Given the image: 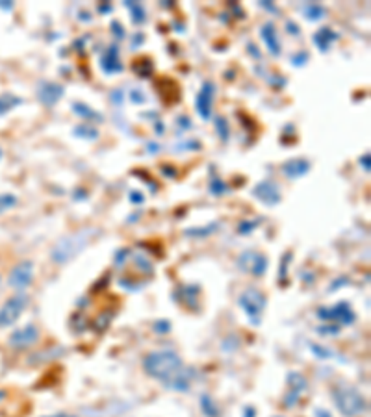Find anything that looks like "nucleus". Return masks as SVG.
I'll return each instance as SVG.
<instances>
[{
    "mask_svg": "<svg viewBox=\"0 0 371 417\" xmlns=\"http://www.w3.org/2000/svg\"><path fill=\"white\" fill-rule=\"evenodd\" d=\"M32 278H34V263L30 260H25V262L17 263L12 269V273H10V286L21 293L23 289L30 286Z\"/></svg>",
    "mask_w": 371,
    "mask_h": 417,
    "instance_id": "nucleus-12",
    "label": "nucleus"
},
{
    "mask_svg": "<svg viewBox=\"0 0 371 417\" xmlns=\"http://www.w3.org/2000/svg\"><path fill=\"white\" fill-rule=\"evenodd\" d=\"M169 330H171L169 321H156V323H154V332H158V334H167Z\"/></svg>",
    "mask_w": 371,
    "mask_h": 417,
    "instance_id": "nucleus-34",
    "label": "nucleus"
},
{
    "mask_svg": "<svg viewBox=\"0 0 371 417\" xmlns=\"http://www.w3.org/2000/svg\"><path fill=\"white\" fill-rule=\"evenodd\" d=\"M252 197L264 206H277L283 200L280 187L275 180H262L252 187Z\"/></svg>",
    "mask_w": 371,
    "mask_h": 417,
    "instance_id": "nucleus-10",
    "label": "nucleus"
},
{
    "mask_svg": "<svg viewBox=\"0 0 371 417\" xmlns=\"http://www.w3.org/2000/svg\"><path fill=\"white\" fill-rule=\"evenodd\" d=\"M262 6H264V8H267V10H270V12H273V13H277V12H278L277 8H275V6H271L270 2H262Z\"/></svg>",
    "mask_w": 371,
    "mask_h": 417,
    "instance_id": "nucleus-45",
    "label": "nucleus"
},
{
    "mask_svg": "<svg viewBox=\"0 0 371 417\" xmlns=\"http://www.w3.org/2000/svg\"><path fill=\"white\" fill-rule=\"evenodd\" d=\"M145 373L151 379L162 382L167 390L186 393L195 379V369L186 368L180 356L175 350H152L143 360Z\"/></svg>",
    "mask_w": 371,
    "mask_h": 417,
    "instance_id": "nucleus-1",
    "label": "nucleus"
},
{
    "mask_svg": "<svg viewBox=\"0 0 371 417\" xmlns=\"http://www.w3.org/2000/svg\"><path fill=\"white\" fill-rule=\"evenodd\" d=\"M318 334H321V336H336V334H340V326H338V324L320 326V329H318Z\"/></svg>",
    "mask_w": 371,
    "mask_h": 417,
    "instance_id": "nucleus-31",
    "label": "nucleus"
},
{
    "mask_svg": "<svg viewBox=\"0 0 371 417\" xmlns=\"http://www.w3.org/2000/svg\"><path fill=\"white\" fill-rule=\"evenodd\" d=\"M227 191H228V186L221 180L219 176H214V178L210 180V193L214 195V197H223Z\"/></svg>",
    "mask_w": 371,
    "mask_h": 417,
    "instance_id": "nucleus-27",
    "label": "nucleus"
},
{
    "mask_svg": "<svg viewBox=\"0 0 371 417\" xmlns=\"http://www.w3.org/2000/svg\"><path fill=\"white\" fill-rule=\"evenodd\" d=\"M288 386L289 390L288 395L284 397V406H286V408H291V406H296L297 398L309 390V380L304 379L301 373L291 371V373L288 374Z\"/></svg>",
    "mask_w": 371,
    "mask_h": 417,
    "instance_id": "nucleus-13",
    "label": "nucleus"
},
{
    "mask_svg": "<svg viewBox=\"0 0 371 417\" xmlns=\"http://www.w3.org/2000/svg\"><path fill=\"white\" fill-rule=\"evenodd\" d=\"M310 171V162L304 158H294L283 165V175L289 180H297Z\"/></svg>",
    "mask_w": 371,
    "mask_h": 417,
    "instance_id": "nucleus-16",
    "label": "nucleus"
},
{
    "mask_svg": "<svg viewBox=\"0 0 371 417\" xmlns=\"http://www.w3.org/2000/svg\"><path fill=\"white\" fill-rule=\"evenodd\" d=\"M30 305V297L26 293H17L12 299H8L4 305L0 306V329H8L13 323H17L21 313Z\"/></svg>",
    "mask_w": 371,
    "mask_h": 417,
    "instance_id": "nucleus-5",
    "label": "nucleus"
},
{
    "mask_svg": "<svg viewBox=\"0 0 371 417\" xmlns=\"http://www.w3.org/2000/svg\"><path fill=\"white\" fill-rule=\"evenodd\" d=\"M128 97H130V100H132L134 104H145V102H147V97H145V93L141 89H132Z\"/></svg>",
    "mask_w": 371,
    "mask_h": 417,
    "instance_id": "nucleus-32",
    "label": "nucleus"
},
{
    "mask_svg": "<svg viewBox=\"0 0 371 417\" xmlns=\"http://www.w3.org/2000/svg\"><path fill=\"white\" fill-rule=\"evenodd\" d=\"M178 125L182 128H191V123H189L188 117H178Z\"/></svg>",
    "mask_w": 371,
    "mask_h": 417,
    "instance_id": "nucleus-40",
    "label": "nucleus"
},
{
    "mask_svg": "<svg viewBox=\"0 0 371 417\" xmlns=\"http://www.w3.org/2000/svg\"><path fill=\"white\" fill-rule=\"evenodd\" d=\"M73 134H75L76 137L89 139V141H93V139H99V130H97L95 126L88 125V123H80V125H76L75 130H73Z\"/></svg>",
    "mask_w": 371,
    "mask_h": 417,
    "instance_id": "nucleus-23",
    "label": "nucleus"
},
{
    "mask_svg": "<svg viewBox=\"0 0 371 417\" xmlns=\"http://www.w3.org/2000/svg\"><path fill=\"white\" fill-rule=\"evenodd\" d=\"M130 202H134V204H141V202H143V193L132 191V193H130Z\"/></svg>",
    "mask_w": 371,
    "mask_h": 417,
    "instance_id": "nucleus-38",
    "label": "nucleus"
},
{
    "mask_svg": "<svg viewBox=\"0 0 371 417\" xmlns=\"http://www.w3.org/2000/svg\"><path fill=\"white\" fill-rule=\"evenodd\" d=\"M125 8L130 12V17H132V23L134 25H143L145 21V6L141 4V2H134V0H126L125 2Z\"/></svg>",
    "mask_w": 371,
    "mask_h": 417,
    "instance_id": "nucleus-22",
    "label": "nucleus"
},
{
    "mask_svg": "<svg viewBox=\"0 0 371 417\" xmlns=\"http://www.w3.org/2000/svg\"><path fill=\"white\" fill-rule=\"evenodd\" d=\"M199 293H201V287L193 286V284H186V286H180L175 291V299L182 300L184 306L189 308V310H197L199 306Z\"/></svg>",
    "mask_w": 371,
    "mask_h": 417,
    "instance_id": "nucleus-17",
    "label": "nucleus"
},
{
    "mask_svg": "<svg viewBox=\"0 0 371 417\" xmlns=\"http://www.w3.org/2000/svg\"><path fill=\"white\" fill-rule=\"evenodd\" d=\"M260 38H262V41H264L267 50H270L271 56L278 58L283 54V45H280V39H278V32L271 21L260 28Z\"/></svg>",
    "mask_w": 371,
    "mask_h": 417,
    "instance_id": "nucleus-15",
    "label": "nucleus"
},
{
    "mask_svg": "<svg viewBox=\"0 0 371 417\" xmlns=\"http://www.w3.org/2000/svg\"><path fill=\"white\" fill-rule=\"evenodd\" d=\"M123 97H125V93H123L121 89H115V91H112V95H110V100L114 102L115 106H121V102H123Z\"/></svg>",
    "mask_w": 371,
    "mask_h": 417,
    "instance_id": "nucleus-36",
    "label": "nucleus"
},
{
    "mask_svg": "<svg viewBox=\"0 0 371 417\" xmlns=\"http://www.w3.org/2000/svg\"><path fill=\"white\" fill-rule=\"evenodd\" d=\"M132 71L139 78H151L154 73V65L149 58H138V60H134Z\"/></svg>",
    "mask_w": 371,
    "mask_h": 417,
    "instance_id": "nucleus-21",
    "label": "nucleus"
},
{
    "mask_svg": "<svg viewBox=\"0 0 371 417\" xmlns=\"http://www.w3.org/2000/svg\"><path fill=\"white\" fill-rule=\"evenodd\" d=\"M162 171H164V173H165V175H167V176H171V178H175V176H176V171H175V169L171 167V171H169V169L165 167V163H164V165H162Z\"/></svg>",
    "mask_w": 371,
    "mask_h": 417,
    "instance_id": "nucleus-42",
    "label": "nucleus"
},
{
    "mask_svg": "<svg viewBox=\"0 0 371 417\" xmlns=\"http://www.w3.org/2000/svg\"><path fill=\"white\" fill-rule=\"evenodd\" d=\"M63 95H65V88H63L62 84H58V82L41 80L38 84L36 97H38V100L45 108L56 106L58 102L63 99Z\"/></svg>",
    "mask_w": 371,
    "mask_h": 417,
    "instance_id": "nucleus-9",
    "label": "nucleus"
},
{
    "mask_svg": "<svg viewBox=\"0 0 371 417\" xmlns=\"http://www.w3.org/2000/svg\"><path fill=\"white\" fill-rule=\"evenodd\" d=\"M73 112L82 119V121H97V123H102V115L99 112H95L93 108L84 104V102H73Z\"/></svg>",
    "mask_w": 371,
    "mask_h": 417,
    "instance_id": "nucleus-20",
    "label": "nucleus"
},
{
    "mask_svg": "<svg viewBox=\"0 0 371 417\" xmlns=\"http://www.w3.org/2000/svg\"><path fill=\"white\" fill-rule=\"evenodd\" d=\"M21 104H25V99L15 93H2L0 95V117L6 115L15 108H19Z\"/></svg>",
    "mask_w": 371,
    "mask_h": 417,
    "instance_id": "nucleus-19",
    "label": "nucleus"
},
{
    "mask_svg": "<svg viewBox=\"0 0 371 417\" xmlns=\"http://www.w3.org/2000/svg\"><path fill=\"white\" fill-rule=\"evenodd\" d=\"M286 28H288V30H291V34H294V36H299V28H297L294 23H286Z\"/></svg>",
    "mask_w": 371,
    "mask_h": 417,
    "instance_id": "nucleus-44",
    "label": "nucleus"
},
{
    "mask_svg": "<svg viewBox=\"0 0 371 417\" xmlns=\"http://www.w3.org/2000/svg\"><path fill=\"white\" fill-rule=\"evenodd\" d=\"M112 26H114V30H115V32H114L115 38H117V39H123V38H125V34H123V28H121L119 23H114V25H112Z\"/></svg>",
    "mask_w": 371,
    "mask_h": 417,
    "instance_id": "nucleus-39",
    "label": "nucleus"
},
{
    "mask_svg": "<svg viewBox=\"0 0 371 417\" xmlns=\"http://www.w3.org/2000/svg\"><path fill=\"white\" fill-rule=\"evenodd\" d=\"M214 126H215V132H217V136L221 137V141H228V137H230V125H228L227 119L215 117Z\"/></svg>",
    "mask_w": 371,
    "mask_h": 417,
    "instance_id": "nucleus-26",
    "label": "nucleus"
},
{
    "mask_svg": "<svg viewBox=\"0 0 371 417\" xmlns=\"http://www.w3.org/2000/svg\"><path fill=\"white\" fill-rule=\"evenodd\" d=\"M265 295L256 287H247L243 291L239 293L238 297V305L239 308L243 310L246 318L249 319L251 324H260L262 323V313L265 310Z\"/></svg>",
    "mask_w": 371,
    "mask_h": 417,
    "instance_id": "nucleus-4",
    "label": "nucleus"
},
{
    "mask_svg": "<svg viewBox=\"0 0 371 417\" xmlns=\"http://www.w3.org/2000/svg\"><path fill=\"white\" fill-rule=\"evenodd\" d=\"M236 263H238L239 271H243V273L252 274V276H264L265 271H267V265H270V260L262 252L246 250V252H241L238 256V262Z\"/></svg>",
    "mask_w": 371,
    "mask_h": 417,
    "instance_id": "nucleus-7",
    "label": "nucleus"
},
{
    "mask_svg": "<svg viewBox=\"0 0 371 417\" xmlns=\"http://www.w3.org/2000/svg\"><path fill=\"white\" fill-rule=\"evenodd\" d=\"M101 69L106 75H117L123 71V63L119 58V47L117 45H110L104 52H102L101 62H99Z\"/></svg>",
    "mask_w": 371,
    "mask_h": 417,
    "instance_id": "nucleus-14",
    "label": "nucleus"
},
{
    "mask_svg": "<svg viewBox=\"0 0 371 417\" xmlns=\"http://www.w3.org/2000/svg\"><path fill=\"white\" fill-rule=\"evenodd\" d=\"M43 417H75V416H69V414H54V416H43Z\"/></svg>",
    "mask_w": 371,
    "mask_h": 417,
    "instance_id": "nucleus-47",
    "label": "nucleus"
},
{
    "mask_svg": "<svg viewBox=\"0 0 371 417\" xmlns=\"http://www.w3.org/2000/svg\"><path fill=\"white\" fill-rule=\"evenodd\" d=\"M201 410L206 417H217V416H219V410H217V406H215L214 398L210 397L208 393L201 395Z\"/></svg>",
    "mask_w": 371,
    "mask_h": 417,
    "instance_id": "nucleus-25",
    "label": "nucleus"
},
{
    "mask_svg": "<svg viewBox=\"0 0 371 417\" xmlns=\"http://www.w3.org/2000/svg\"><path fill=\"white\" fill-rule=\"evenodd\" d=\"M39 339V330L36 324H26V326H23V329H17L15 332H13L12 336H10V347L15 350H25V349H30V347H34L36 343H38Z\"/></svg>",
    "mask_w": 371,
    "mask_h": 417,
    "instance_id": "nucleus-11",
    "label": "nucleus"
},
{
    "mask_svg": "<svg viewBox=\"0 0 371 417\" xmlns=\"http://www.w3.org/2000/svg\"><path fill=\"white\" fill-rule=\"evenodd\" d=\"M318 318L328 323H336L338 326H351L357 321L355 310L349 302H338L328 308H318Z\"/></svg>",
    "mask_w": 371,
    "mask_h": 417,
    "instance_id": "nucleus-6",
    "label": "nucleus"
},
{
    "mask_svg": "<svg viewBox=\"0 0 371 417\" xmlns=\"http://www.w3.org/2000/svg\"><path fill=\"white\" fill-rule=\"evenodd\" d=\"M331 395L334 398V405L344 417H357L368 412V401L357 388L340 384L333 388Z\"/></svg>",
    "mask_w": 371,
    "mask_h": 417,
    "instance_id": "nucleus-3",
    "label": "nucleus"
},
{
    "mask_svg": "<svg viewBox=\"0 0 371 417\" xmlns=\"http://www.w3.org/2000/svg\"><path fill=\"white\" fill-rule=\"evenodd\" d=\"M314 414H315V417H333V416H331V412L323 410V408H318Z\"/></svg>",
    "mask_w": 371,
    "mask_h": 417,
    "instance_id": "nucleus-41",
    "label": "nucleus"
},
{
    "mask_svg": "<svg viewBox=\"0 0 371 417\" xmlns=\"http://www.w3.org/2000/svg\"><path fill=\"white\" fill-rule=\"evenodd\" d=\"M0 160H2V147H0Z\"/></svg>",
    "mask_w": 371,
    "mask_h": 417,
    "instance_id": "nucleus-48",
    "label": "nucleus"
},
{
    "mask_svg": "<svg viewBox=\"0 0 371 417\" xmlns=\"http://www.w3.org/2000/svg\"><path fill=\"white\" fill-rule=\"evenodd\" d=\"M302 13H304V17L309 21H320L325 15V8L315 4V2H309V4H304V8H302Z\"/></svg>",
    "mask_w": 371,
    "mask_h": 417,
    "instance_id": "nucleus-24",
    "label": "nucleus"
},
{
    "mask_svg": "<svg viewBox=\"0 0 371 417\" xmlns=\"http://www.w3.org/2000/svg\"><path fill=\"white\" fill-rule=\"evenodd\" d=\"M310 349H312V353H314L320 360H328V358H333V350L325 349V347H318V345H310Z\"/></svg>",
    "mask_w": 371,
    "mask_h": 417,
    "instance_id": "nucleus-30",
    "label": "nucleus"
},
{
    "mask_svg": "<svg viewBox=\"0 0 371 417\" xmlns=\"http://www.w3.org/2000/svg\"><path fill=\"white\" fill-rule=\"evenodd\" d=\"M217 228H219V224L210 223L208 226H204V228H189V230H186V234H188V236L204 237V236H208V234H212V232L217 230Z\"/></svg>",
    "mask_w": 371,
    "mask_h": 417,
    "instance_id": "nucleus-29",
    "label": "nucleus"
},
{
    "mask_svg": "<svg viewBox=\"0 0 371 417\" xmlns=\"http://www.w3.org/2000/svg\"><path fill=\"white\" fill-rule=\"evenodd\" d=\"M97 228H82V230L75 232L71 236L63 237L56 243V247L52 249L51 258L56 263H67L73 258L80 254L89 243L93 241V237L97 236Z\"/></svg>",
    "mask_w": 371,
    "mask_h": 417,
    "instance_id": "nucleus-2",
    "label": "nucleus"
},
{
    "mask_svg": "<svg viewBox=\"0 0 371 417\" xmlns=\"http://www.w3.org/2000/svg\"><path fill=\"white\" fill-rule=\"evenodd\" d=\"M336 39H338V34L333 28H328V26H323V28H320L314 34V43L321 52H328V49L333 47Z\"/></svg>",
    "mask_w": 371,
    "mask_h": 417,
    "instance_id": "nucleus-18",
    "label": "nucleus"
},
{
    "mask_svg": "<svg viewBox=\"0 0 371 417\" xmlns=\"http://www.w3.org/2000/svg\"><path fill=\"white\" fill-rule=\"evenodd\" d=\"M307 62H309V54H307L304 50H301V52H297V54L291 56V63H294L296 67H301V65H304Z\"/></svg>",
    "mask_w": 371,
    "mask_h": 417,
    "instance_id": "nucleus-33",
    "label": "nucleus"
},
{
    "mask_svg": "<svg viewBox=\"0 0 371 417\" xmlns=\"http://www.w3.org/2000/svg\"><path fill=\"white\" fill-rule=\"evenodd\" d=\"M139 41H141V43H143V36H141V34H136V36H134V43H132V49H138V45H139Z\"/></svg>",
    "mask_w": 371,
    "mask_h": 417,
    "instance_id": "nucleus-43",
    "label": "nucleus"
},
{
    "mask_svg": "<svg viewBox=\"0 0 371 417\" xmlns=\"http://www.w3.org/2000/svg\"><path fill=\"white\" fill-rule=\"evenodd\" d=\"M0 8H2V10H6V12H8V10H12L13 4H12V2H8V4H6V2H0Z\"/></svg>",
    "mask_w": 371,
    "mask_h": 417,
    "instance_id": "nucleus-46",
    "label": "nucleus"
},
{
    "mask_svg": "<svg viewBox=\"0 0 371 417\" xmlns=\"http://www.w3.org/2000/svg\"><path fill=\"white\" fill-rule=\"evenodd\" d=\"M17 204V197L13 193H0V215L12 210Z\"/></svg>",
    "mask_w": 371,
    "mask_h": 417,
    "instance_id": "nucleus-28",
    "label": "nucleus"
},
{
    "mask_svg": "<svg viewBox=\"0 0 371 417\" xmlns=\"http://www.w3.org/2000/svg\"><path fill=\"white\" fill-rule=\"evenodd\" d=\"M215 91H217V88H215L214 82L206 80L201 86V89H199V93H197L195 110H197V113H199V117H201L202 121H210V119H212Z\"/></svg>",
    "mask_w": 371,
    "mask_h": 417,
    "instance_id": "nucleus-8",
    "label": "nucleus"
},
{
    "mask_svg": "<svg viewBox=\"0 0 371 417\" xmlns=\"http://www.w3.org/2000/svg\"><path fill=\"white\" fill-rule=\"evenodd\" d=\"M256 223L258 221H243V223L239 224V234H249V232H252L256 228Z\"/></svg>",
    "mask_w": 371,
    "mask_h": 417,
    "instance_id": "nucleus-35",
    "label": "nucleus"
},
{
    "mask_svg": "<svg viewBox=\"0 0 371 417\" xmlns=\"http://www.w3.org/2000/svg\"><path fill=\"white\" fill-rule=\"evenodd\" d=\"M360 163H362V169H366V173H370V167H371L370 152H366L364 156H360Z\"/></svg>",
    "mask_w": 371,
    "mask_h": 417,
    "instance_id": "nucleus-37",
    "label": "nucleus"
}]
</instances>
